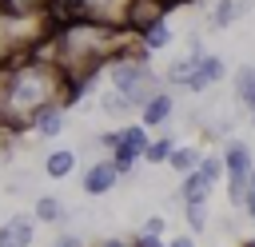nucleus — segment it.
<instances>
[{
    "label": "nucleus",
    "instance_id": "obj_2",
    "mask_svg": "<svg viewBox=\"0 0 255 247\" xmlns=\"http://www.w3.org/2000/svg\"><path fill=\"white\" fill-rule=\"evenodd\" d=\"M80 20H96V24H128V8L131 0H72Z\"/></svg>",
    "mask_w": 255,
    "mask_h": 247
},
{
    "label": "nucleus",
    "instance_id": "obj_25",
    "mask_svg": "<svg viewBox=\"0 0 255 247\" xmlns=\"http://www.w3.org/2000/svg\"><path fill=\"white\" fill-rule=\"evenodd\" d=\"M251 127H255V108H251Z\"/></svg>",
    "mask_w": 255,
    "mask_h": 247
},
{
    "label": "nucleus",
    "instance_id": "obj_23",
    "mask_svg": "<svg viewBox=\"0 0 255 247\" xmlns=\"http://www.w3.org/2000/svg\"><path fill=\"white\" fill-rule=\"evenodd\" d=\"M167 247H191V239H175V243H167Z\"/></svg>",
    "mask_w": 255,
    "mask_h": 247
},
{
    "label": "nucleus",
    "instance_id": "obj_1",
    "mask_svg": "<svg viewBox=\"0 0 255 247\" xmlns=\"http://www.w3.org/2000/svg\"><path fill=\"white\" fill-rule=\"evenodd\" d=\"M56 92H64V72L56 68V60H24L8 72L4 108L12 116H32L44 104H56Z\"/></svg>",
    "mask_w": 255,
    "mask_h": 247
},
{
    "label": "nucleus",
    "instance_id": "obj_19",
    "mask_svg": "<svg viewBox=\"0 0 255 247\" xmlns=\"http://www.w3.org/2000/svg\"><path fill=\"white\" fill-rule=\"evenodd\" d=\"M32 187V175H12V183H8V191L16 195V191H28Z\"/></svg>",
    "mask_w": 255,
    "mask_h": 247
},
{
    "label": "nucleus",
    "instance_id": "obj_4",
    "mask_svg": "<svg viewBox=\"0 0 255 247\" xmlns=\"http://www.w3.org/2000/svg\"><path fill=\"white\" fill-rule=\"evenodd\" d=\"M139 112H143V127H159V124H167V116L175 112V100H171V92H151L143 104H139Z\"/></svg>",
    "mask_w": 255,
    "mask_h": 247
},
{
    "label": "nucleus",
    "instance_id": "obj_13",
    "mask_svg": "<svg viewBox=\"0 0 255 247\" xmlns=\"http://www.w3.org/2000/svg\"><path fill=\"white\" fill-rule=\"evenodd\" d=\"M36 219H44V223H60V219H64V203H60L56 195H40V199H36Z\"/></svg>",
    "mask_w": 255,
    "mask_h": 247
},
{
    "label": "nucleus",
    "instance_id": "obj_11",
    "mask_svg": "<svg viewBox=\"0 0 255 247\" xmlns=\"http://www.w3.org/2000/svg\"><path fill=\"white\" fill-rule=\"evenodd\" d=\"M72 167H76V151H68V147H60V151H52V155L44 159V171H48L52 179H64Z\"/></svg>",
    "mask_w": 255,
    "mask_h": 247
},
{
    "label": "nucleus",
    "instance_id": "obj_5",
    "mask_svg": "<svg viewBox=\"0 0 255 247\" xmlns=\"http://www.w3.org/2000/svg\"><path fill=\"white\" fill-rule=\"evenodd\" d=\"M116 179H120L116 163H112V159H104V163L88 167V175H84V191H88V195H104V191H112V187H116Z\"/></svg>",
    "mask_w": 255,
    "mask_h": 247
},
{
    "label": "nucleus",
    "instance_id": "obj_20",
    "mask_svg": "<svg viewBox=\"0 0 255 247\" xmlns=\"http://www.w3.org/2000/svg\"><path fill=\"white\" fill-rule=\"evenodd\" d=\"M52 247H84V243H80V235H60Z\"/></svg>",
    "mask_w": 255,
    "mask_h": 247
},
{
    "label": "nucleus",
    "instance_id": "obj_3",
    "mask_svg": "<svg viewBox=\"0 0 255 247\" xmlns=\"http://www.w3.org/2000/svg\"><path fill=\"white\" fill-rule=\"evenodd\" d=\"M227 76V64L219 60V56H207V52H199L195 56V64H191V72L183 76V84L179 88H187V92H207L211 84H219Z\"/></svg>",
    "mask_w": 255,
    "mask_h": 247
},
{
    "label": "nucleus",
    "instance_id": "obj_8",
    "mask_svg": "<svg viewBox=\"0 0 255 247\" xmlns=\"http://www.w3.org/2000/svg\"><path fill=\"white\" fill-rule=\"evenodd\" d=\"M167 44H171V28H167L163 20H151V24L139 28V48H143V52H159V48H167Z\"/></svg>",
    "mask_w": 255,
    "mask_h": 247
},
{
    "label": "nucleus",
    "instance_id": "obj_17",
    "mask_svg": "<svg viewBox=\"0 0 255 247\" xmlns=\"http://www.w3.org/2000/svg\"><path fill=\"white\" fill-rule=\"evenodd\" d=\"M195 171H199L207 183H215V179L223 175V159H219V155H207V159H199V163H195Z\"/></svg>",
    "mask_w": 255,
    "mask_h": 247
},
{
    "label": "nucleus",
    "instance_id": "obj_10",
    "mask_svg": "<svg viewBox=\"0 0 255 247\" xmlns=\"http://www.w3.org/2000/svg\"><path fill=\"white\" fill-rule=\"evenodd\" d=\"M235 100H239L243 108H255V68H251V64H243V68L235 72Z\"/></svg>",
    "mask_w": 255,
    "mask_h": 247
},
{
    "label": "nucleus",
    "instance_id": "obj_15",
    "mask_svg": "<svg viewBox=\"0 0 255 247\" xmlns=\"http://www.w3.org/2000/svg\"><path fill=\"white\" fill-rule=\"evenodd\" d=\"M167 163H171L175 171H191V167L199 163V151H195V147H179V151L171 147V155H167Z\"/></svg>",
    "mask_w": 255,
    "mask_h": 247
},
{
    "label": "nucleus",
    "instance_id": "obj_21",
    "mask_svg": "<svg viewBox=\"0 0 255 247\" xmlns=\"http://www.w3.org/2000/svg\"><path fill=\"white\" fill-rule=\"evenodd\" d=\"M139 247H159V239H155V235L147 231V235H139Z\"/></svg>",
    "mask_w": 255,
    "mask_h": 247
},
{
    "label": "nucleus",
    "instance_id": "obj_16",
    "mask_svg": "<svg viewBox=\"0 0 255 247\" xmlns=\"http://www.w3.org/2000/svg\"><path fill=\"white\" fill-rule=\"evenodd\" d=\"M167 155H171V139H151L143 147V159L147 163H167Z\"/></svg>",
    "mask_w": 255,
    "mask_h": 247
},
{
    "label": "nucleus",
    "instance_id": "obj_14",
    "mask_svg": "<svg viewBox=\"0 0 255 247\" xmlns=\"http://www.w3.org/2000/svg\"><path fill=\"white\" fill-rule=\"evenodd\" d=\"M235 20H239L235 0H215V8H211V24H215V28H231Z\"/></svg>",
    "mask_w": 255,
    "mask_h": 247
},
{
    "label": "nucleus",
    "instance_id": "obj_6",
    "mask_svg": "<svg viewBox=\"0 0 255 247\" xmlns=\"http://www.w3.org/2000/svg\"><path fill=\"white\" fill-rule=\"evenodd\" d=\"M32 127L40 135H60L64 131V104H44L40 112H32Z\"/></svg>",
    "mask_w": 255,
    "mask_h": 247
},
{
    "label": "nucleus",
    "instance_id": "obj_18",
    "mask_svg": "<svg viewBox=\"0 0 255 247\" xmlns=\"http://www.w3.org/2000/svg\"><path fill=\"white\" fill-rule=\"evenodd\" d=\"M187 223H191V231H207V215H203V203H187Z\"/></svg>",
    "mask_w": 255,
    "mask_h": 247
},
{
    "label": "nucleus",
    "instance_id": "obj_12",
    "mask_svg": "<svg viewBox=\"0 0 255 247\" xmlns=\"http://www.w3.org/2000/svg\"><path fill=\"white\" fill-rule=\"evenodd\" d=\"M207 191H211V183H207L199 171H191V175L183 179V191H179V195H183L187 203H203V199H207Z\"/></svg>",
    "mask_w": 255,
    "mask_h": 247
},
{
    "label": "nucleus",
    "instance_id": "obj_22",
    "mask_svg": "<svg viewBox=\"0 0 255 247\" xmlns=\"http://www.w3.org/2000/svg\"><path fill=\"white\" fill-rule=\"evenodd\" d=\"M247 207H251V219H255V187L247 183Z\"/></svg>",
    "mask_w": 255,
    "mask_h": 247
},
{
    "label": "nucleus",
    "instance_id": "obj_7",
    "mask_svg": "<svg viewBox=\"0 0 255 247\" xmlns=\"http://www.w3.org/2000/svg\"><path fill=\"white\" fill-rule=\"evenodd\" d=\"M32 243V219L28 215H16L0 227V247H28Z\"/></svg>",
    "mask_w": 255,
    "mask_h": 247
},
{
    "label": "nucleus",
    "instance_id": "obj_24",
    "mask_svg": "<svg viewBox=\"0 0 255 247\" xmlns=\"http://www.w3.org/2000/svg\"><path fill=\"white\" fill-rule=\"evenodd\" d=\"M104 247H124V243H120V239H108V243H104Z\"/></svg>",
    "mask_w": 255,
    "mask_h": 247
},
{
    "label": "nucleus",
    "instance_id": "obj_9",
    "mask_svg": "<svg viewBox=\"0 0 255 247\" xmlns=\"http://www.w3.org/2000/svg\"><path fill=\"white\" fill-rule=\"evenodd\" d=\"M223 167L231 175H251V147L239 143V139H231L227 143V155H223Z\"/></svg>",
    "mask_w": 255,
    "mask_h": 247
}]
</instances>
